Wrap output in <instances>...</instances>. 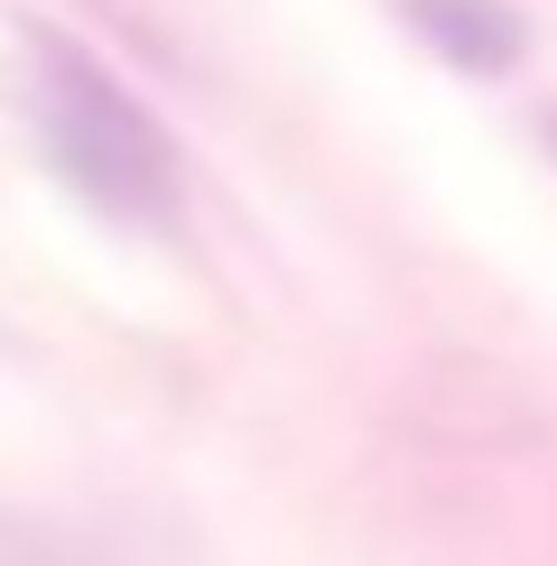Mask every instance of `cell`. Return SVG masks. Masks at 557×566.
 <instances>
[{
  "label": "cell",
  "mask_w": 557,
  "mask_h": 566,
  "mask_svg": "<svg viewBox=\"0 0 557 566\" xmlns=\"http://www.w3.org/2000/svg\"><path fill=\"white\" fill-rule=\"evenodd\" d=\"M29 122L38 149L93 214L139 223V232H168L177 223V149L168 130L149 122V103L112 75L103 56H84L75 38L38 29L29 38Z\"/></svg>",
  "instance_id": "cell-1"
},
{
  "label": "cell",
  "mask_w": 557,
  "mask_h": 566,
  "mask_svg": "<svg viewBox=\"0 0 557 566\" xmlns=\"http://www.w3.org/2000/svg\"><path fill=\"white\" fill-rule=\"evenodd\" d=\"M409 29L455 65V75H511L521 56V19L502 0H409Z\"/></svg>",
  "instance_id": "cell-2"
}]
</instances>
